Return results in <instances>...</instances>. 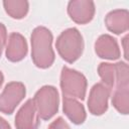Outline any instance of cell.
Instances as JSON below:
<instances>
[{
	"label": "cell",
	"instance_id": "1",
	"mask_svg": "<svg viewBox=\"0 0 129 129\" xmlns=\"http://www.w3.org/2000/svg\"><path fill=\"white\" fill-rule=\"evenodd\" d=\"M52 35L45 27H37L31 35L32 59L38 68H48L52 64L54 53L51 48Z\"/></svg>",
	"mask_w": 129,
	"mask_h": 129
},
{
	"label": "cell",
	"instance_id": "2",
	"mask_svg": "<svg viewBox=\"0 0 129 129\" xmlns=\"http://www.w3.org/2000/svg\"><path fill=\"white\" fill-rule=\"evenodd\" d=\"M56 48L60 56L68 62H74L80 57L84 43L81 33L76 28H70L61 32L56 39Z\"/></svg>",
	"mask_w": 129,
	"mask_h": 129
},
{
	"label": "cell",
	"instance_id": "3",
	"mask_svg": "<svg viewBox=\"0 0 129 129\" xmlns=\"http://www.w3.org/2000/svg\"><path fill=\"white\" fill-rule=\"evenodd\" d=\"M60 87L63 96L83 100L86 95L87 80L81 73L63 67L60 76Z\"/></svg>",
	"mask_w": 129,
	"mask_h": 129
},
{
	"label": "cell",
	"instance_id": "4",
	"mask_svg": "<svg viewBox=\"0 0 129 129\" xmlns=\"http://www.w3.org/2000/svg\"><path fill=\"white\" fill-rule=\"evenodd\" d=\"M38 117L43 120L51 118L58 109V94L54 87H42L32 99Z\"/></svg>",
	"mask_w": 129,
	"mask_h": 129
},
{
	"label": "cell",
	"instance_id": "5",
	"mask_svg": "<svg viewBox=\"0 0 129 129\" xmlns=\"http://www.w3.org/2000/svg\"><path fill=\"white\" fill-rule=\"evenodd\" d=\"M115 76L117 86L112 103L122 114L128 113V66L125 62L115 63Z\"/></svg>",
	"mask_w": 129,
	"mask_h": 129
},
{
	"label": "cell",
	"instance_id": "6",
	"mask_svg": "<svg viewBox=\"0 0 129 129\" xmlns=\"http://www.w3.org/2000/svg\"><path fill=\"white\" fill-rule=\"evenodd\" d=\"M24 96L25 87L22 83H9L0 95V111L5 114H11Z\"/></svg>",
	"mask_w": 129,
	"mask_h": 129
},
{
	"label": "cell",
	"instance_id": "7",
	"mask_svg": "<svg viewBox=\"0 0 129 129\" xmlns=\"http://www.w3.org/2000/svg\"><path fill=\"white\" fill-rule=\"evenodd\" d=\"M110 92L111 89L103 83H99L92 88L88 100L89 110L92 114L101 115L107 110Z\"/></svg>",
	"mask_w": 129,
	"mask_h": 129
},
{
	"label": "cell",
	"instance_id": "8",
	"mask_svg": "<svg viewBox=\"0 0 129 129\" xmlns=\"http://www.w3.org/2000/svg\"><path fill=\"white\" fill-rule=\"evenodd\" d=\"M15 125L17 129H37L39 121L32 99L28 100L18 111L15 118Z\"/></svg>",
	"mask_w": 129,
	"mask_h": 129
},
{
	"label": "cell",
	"instance_id": "9",
	"mask_svg": "<svg viewBox=\"0 0 129 129\" xmlns=\"http://www.w3.org/2000/svg\"><path fill=\"white\" fill-rule=\"evenodd\" d=\"M68 12L71 18L80 24L89 22L95 13L94 2L92 1H71Z\"/></svg>",
	"mask_w": 129,
	"mask_h": 129
},
{
	"label": "cell",
	"instance_id": "10",
	"mask_svg": "<svg viewBox=\"0 0 129 129\" xmlns=\"http://www.w3.org/2000/svg\"><path fill=\"white\" fill-rule=\"evenodd\" d=\"M27 52V44L25 38L16 32H13L9 36L8 45L6 49L7 58L11 61H18L22 59Z\"/></svg>",
	"mask_w": 129,
	"mask_h": 129
},
{
	"label": "cell",
	"instance_id": "11",
	"mask_svg": "<svg viewBox=\"0 0 129 129\" xmlns=\"http://www.w3.org/2000/svg\"><path fill=\"white\" fill-rule=\"evenodd\" d=\"M96 52L100 57L116 59L120 56V50L115 38L110 35H102L98 38L95 44Z\"/></svg>",
	"mask_w": 129,
	"mask_h": 129
},
{
	"label": "cell",
	"instance_id": "12",
	"mask_svg": "<svg viewBox=\"0 0 129 129\" xmlns=\"http://www.w3.org/2000/svg\"><path fill=\"white\" fill-rule=\"evenodd\" d=\"M107 28L116 34L122 33L128 29L129 16L127 10H114L110 12L105 19Z\"/></svg>",
	"mask_w": 129,
	"mask_h": 129
},
{
	"label": "cell",
	"instance_id": "13",
	"mask_svg": "<svg viewBox=\"0 0 129 129\" xmlns=\"http://www.w3.org/2000/svg\"><path fill=\"white\" fill-rule=\"evenodd\" d=\"M63 111L75 124H81L86 119L84 106L74 98L63 96Z\"/></svg>",
	"mask_w": 129,
	"mask_h": 129
},
{
	"label": "cell",
	"instance_id": "14",
	"mask_svg": "<svg viewBox=\"0 0 129 129\" xmlns=\"http://www.w3.org/2000/svg\"><path fill=\"white\" fill-rule=\"evenodd\" d=\"M4 7L6 12L13 18H22L28 10V2L26 1H5Z\"/></svg>",
	"mask_w": 129,
	"mask_h": 129
},
{
	"label": "cell",
	"instance_id": "15",
	"mask_svg": "<svg viewBox=\"0 0 129 129\" xmlns=\"http://www.w3.org/2000/svg\"><path fill=\"white\" fill-rule=\"evenodd\" d=\"M98 72L102 79V83L111 89L113 87L114 79H115V66L111 63L102 62L99 66Z\"/></svg>",
	"mask_w": 129,
	"mask_h": 129
},
{
	"label": "cell",
	"instance_id": "16",
	"mask_svg": "<svg viewBox=\"0 0 129 129\" xmlns=\"http://www.w3.org/2000/svg\"><path fill=\"white\" fill-rule=\"evenodd\" d=\"M48 129H71L70 126L67 124V122L61 118H57L56 120H54L48 127Z\"/></svg>",
	"mask_w": 129,
	"mask_h": 129
},
{
	"label": "cell",
	"instance_id": "17",
	"mask_svg": "<svg viewBox=\"0 0 129 129\" xmlns=\"http://www.w3.org/2000/svg\"><path fill=\"white\" fill-rule=\"evenodd\" d=\"M5 42H6V28L2 23H0V56Z\"/></svg>",
	"mask_w": 129,
	"mask_h": 129
},
{
	"label": "cell",
	"instance_id": "18",
	"mask_svg": "<svg viewBox=\"0 0 129 129\" xmlns=\"http://www.w3.org/2000/svg\"><path fill=\"white\" fill-rule=\"evenodd\" d=\"M0 129H11L9 124L1 117H0Z\"/></svg>",
	"mask_w": 129,
	"mask_h": 129
},
{
	"label": "cell",
	"instance_id": "19",
	"mask_svg": "<svg viewBox=\"0 0 129 129\" xmlns=\"http://www.w3.org/2000/svg\"><path fill=\"white\" fill-rule=\"evenodd\" d=\"M127 39H128V36H125L123 38V46H124V50H125V58L127 59L128 56H127Z\"/></svg>",
	"mask_w": 129,
	"mask_h": 129
},
{
	"label": "cell",
	"instance_id": "20",
	"mask_svg": "<svg viewBox=\"0 0 129 129\" xmlns=\"http://www.w3.org/2000/svg\"><path fill=\"white\" fill-rule=\"evenodd\" d=\"M2 83H3V75H2V73L0 72V86L2 85Z\"/></svg>",
	"mask_w": 129,
	"mask_h": 129
}]
</instances>
